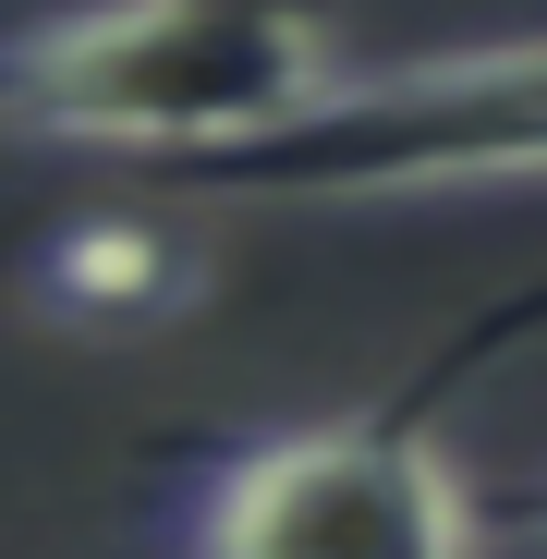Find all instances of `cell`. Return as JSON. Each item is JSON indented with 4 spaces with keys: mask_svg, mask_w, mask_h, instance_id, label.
I'll use <instances>...</instances> for the list:
<instances>
[{
    "mask_svg": "<svg viewBox=\"0 0 547 559\" xmlns=\"http://www.w3.org/2000/svg\"><path fill=\"white\" fill-rule=\"evenodd\" d=\"M25 293H37V317H73V329H146V317H182L195 255L146 207H85L25 255Z\"/></svg>",
    "mask_w": 547,
    "mask_h": 559,
    "instance_id": "4",
    "label": "cell"
},
{
    "mask_svg": "<svg viewBox=\"0 0 547 559\" xmlns=\"http://www.w3.org/2000/svg\"><path fill=\"white\" fill-rule=\"evenodd\" d=\"M182 207H378V195H450V182H547V37L329 73L293 122L255 146L158 170Z\"/></svg>",
    "mask_w": 547,
    "mask_h": 559,
    "instance_id": "2",
    "label": "cell"
},
{
    "mask_svg": "<svg viewBox=\"0 0 547 559\" xmlns=\"http://www.w3.org/2000/svg\"><path fill=\"white\" fill-rule=\"evenodd\" d=\"M341 73V0H61L0 25V134L146 170L255 146Z\"/></svg>",
    "mask_w": 547,
    "mask_h": 559,
    "instance_id": "1",
    "label": "cell"
},
{
    "mask_svg": "<svg viewBox=\"0 0 547 559\" xmlns=\"http://www.w3.org/2000/svg\"><path fill=\"white\" fill-rule=\"evenodd\" d=\"M523 535H535V547H547V475H535V487H523Z\"/></svg>",
    "mask_w": 547,
    "mask_h": 559,
    "instance_id": "5",
    "label": "cell"
},
{
    "mask_svg": "<svg viewBox=\"0 0 547 559\" xmlns=\"http://www.w3.org/2000/svg\"><path fill=\"white\" fill-rule=\"evenodd\" d=\"M146 535L158 559H487V499L438 426L365 402L182 462Z\"/></svg>",
    "mask_w": 547,
    "mask_h": 559,
    "instance_id": "3",
    "label": "cell"
}]
</instances>
